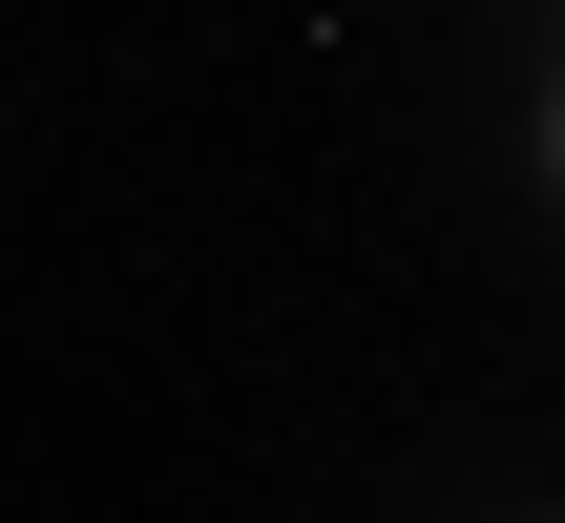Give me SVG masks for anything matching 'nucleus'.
Listing matches in <instances>:
<instances>
[]
</instances>
